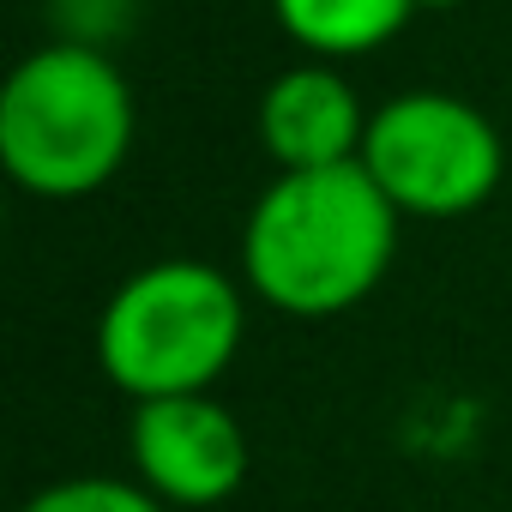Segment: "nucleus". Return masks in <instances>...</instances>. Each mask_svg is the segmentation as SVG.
Instances as JSON below:
<instances>
[{"instance_id":"3","label":"nucleus","mask_w":512,"mask_h":512,"mask_svg":"<svg viewBox=\"0 0 512 512\" xmlns=\"http://www.w3.org/2000/svg\"><path fill=\"white\" fill-rule=\"evenodd\" d=\"M241 332L247 314L229 272L205 260H157L109 296L97 362L133 404L193 398L235 362Z\"/></svg>"},{"instance_id":"1","label":"nucleus","mask_w":512,"mask_h":512,"mask_svg":"<svg viewBox=\"0 0 512 512\" xmlns=\"http://www.w3.org/2000/svg\"><path fill=\"white\" fill-rule=\"evenodd\" d=\"M398 253V205L356 163L278 175L241 229L247 290L296 320H326L374 296Z\"/></svg>"},{"instance_id":"2","label":"nucleus","mask_w":512,"mask_h":512,"mask_svg":"<svg viewBox=\"0 0 512 512\" xmlns=\"http://www.w3.org/2000/svg\"><path fill=\"white\" fill-rule=\"evenodd\" d=\"M133 145V97L91 43H49L0 85V163L25 193H97Z\"/></svg>"},{"instance_id":"7","label":"nucleus","mask_w":512,"mask_h":512,"mask_svg":"<svg viewBox=\"0 0 512 512\" xmlns=\"http://www.w3.org/2000/svg\"><path fill=\"white\" fill-rule=\"evenodd\" d=\"M416 0H272L278 25L314 55H368L404 31Z\"/></svg>"},{"instance_id":"6","label":"nucleus","mask_w":512,"mask_h":512,"mask_svg":"<svg viewBox=\"0 0 512 512\" xmlns=\"http://www.w3.org/2000/svg\"><path fill=\"white\" fill-rule=\"evenodd\" d=\"M260 139L284 175L338 169V163L362 157L368 115L332 67H290L284 79H272V91L260 103Z\"/></svg>"},{"instance_id":"5","label":"nucleus","mask_w":512,"mask_h":512,"mask_svg":"<svg viewBox=\"0 0 512 512\" xmlns=\"http://www.w3.org/2000/svg\"><path fill=\"white\" fill-rule=\"evenodd\" d=\"M133 470L163 506H223L247 476V434L205 392L157 398L133 410Z\"/></svg>"},{"instance_id":"4","label":"nucleus","mask_w":512,"mask_h":512,"mask_svg":"<svg viewBox=\"0 0 512 512\" xmlns=\"http://www.w3.org/2000/svg\"><path fill=\"white\" fill-rule=\"evenodd\" d=\"M362 169L398 217H464L500 187L506 151L482 109L440 91H410L368 115Z\"/></svg>"},{"instance_id":"9","label":"nucleus","mask_w":512,"mask_h":512,"mask_svg":"<svg viewBox=\"0 0 512 512\" xmlns=\"http://www.w3.org/2000/svg\"><path fill=\"white\" fill-rule=\"evenodd\" d=\"M416 7H464V0H416Z\"/></svg>"},{"instance_id":"8","label":"nucleus","mask_w":512,"mask_h":512,"mask_svg":"<svg viewBox=\"0 0 512 512\" xmlns=\"http://www.w3.org/2000/svg\"><path fill=\"white\" fill-rule=\"evenodd\" d=\"M25 512H163V500L145 482H121V476H67L49 482L25 500Z\"/></svg>"}]
</instances>
